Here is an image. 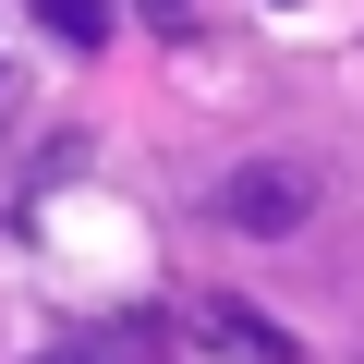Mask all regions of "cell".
<instances>
[{
    "instance_id": "cell-1",
    "label": "cell",
    "mask_w": 364,
    "mask_h": 364,
    "mask_svg": "<svg viewBox=\"0 0 364 364\" xmlns=\"http://www.w3.org/2000/svg\"><path fill=\"white\" fill-rule=\"evenodd\" d=\"M207 207H219V231H243V243H291V231L316 219V170H291V158H231Z\"/></svg>"
},
{
    "instance_id": "cell-2",
    "label": "cell",
    "mask_w": 364,
    "mask_h": 364,
    "mask_svg": "<svg viewBox=\"0 0 364 364\" xmlns=\"http://www.w3.org/2000/svg\"><path fill=\"white\" fill-rule=\"evenodd\" d=\"M37 25H49L61 49H97V37H109V0H37Z\"/></svg>"
},
{
    "instance_id": "cell-3",
    "label": "cell",
    "mask_w": 364,
    "mask_h": 364,
    "mask_svg": "<svg viewBox=\"0 0 364 364\" xmlns=\"http://www.w3.org/2000/svg\"><path fill=\"white\" fill-rule=\"evenodd\" d=\"M146 13H158V25H170V13H182V0H146Z\"/></svg>"
}]
</instances>
